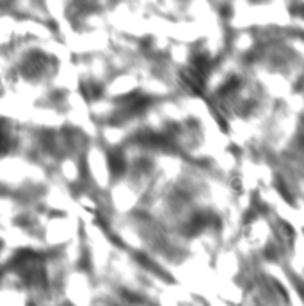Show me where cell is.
<instances>
[{
    "instance_id": "6da1fadb",
    "label": "cell",
    "mask_w": 304,
    "mask_h": 306,
    "mask_svg": "<svg viewBox=\"0 0 304 306\" xmlns=\"http://www.w3.org/2000/svg\"><path fill=\"white\" fill-rule=\"evenodd\" d=\"M278 233L281 235L283 240H292V238L296 237V230L292 228L288 223H279L278 225Z\"/></svg>"
}]
</instances>
